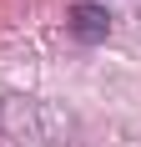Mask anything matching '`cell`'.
I'll list each match as a JSON object with an SVG mask.
<instances>
[{
  "label": "cell",
  "instance_id": "1",
  "mask_svg": "<svg viewBox=\"0 0 141 147\" xmlns=\"http://www.w3.org/2000/svg\"><path fill=\"white\" fill-rule=\"evenodd\" d=\"M66 30L76 36L81 46H101L106 36H111V15H106V5H91V0H76L66 10Z\"/></svg>",
  "mask_w": 141,
  "mask_h": 147
}]
</instances>
